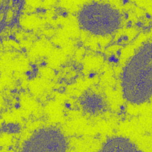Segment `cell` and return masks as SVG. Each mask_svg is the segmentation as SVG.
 Returning a JSON list of instances; mask_svg holds the SVG:
<instances>
[{
	"instance_id": "2",
	"label": "cell",
	"mask_w": 152,
	"mask_h": 152,
	"mask_svg": "<svg viewBox=\"0 0 152 152\" xmlns=\"http://www.w3.org/2000/svg\"><path fill=\"white\" fill-rule=\"evenodd\" d=\"M67 142L61 131L52 127L36 131L26 141L22 152H66Z\"/></svg>"
},
{
	"instance_id": "4",
	"label": "cell",
	"mask_w": 152,
	"mask_h": 152,
	"mask_svg": "<svg viewBox=\"0 0 152 152\" xmlns=\"http://www.w3.org/2000/svg\"><path fill=\"white\" fill-rule=\"evenodd\" d=\"M101 152H141L129 140L115 137L107 140L102 147Z\"/></svg>"
},
{
	"instance_id": "5",
	"label": "cell",
	"mask_w": 152,
	"mask_h": 152,
	"mask_svg": "<svg viewBox=\"0 0 152 152\" xmlns=\"http://www.w3.org/2000/svg\"><path fill=\"white\" fill-rule=\"evenodd\" d=\"M103 106L102 99L97 96L90 97L84 104V108L88 112H98Z\"/></svg>"
},
{
	"instance_id": "3",
	"label": "cell",
	"mask_w": 152,
	"mask_h": 152,
	"mask_svg": "<svg viewBox=\"0 0 152 152\" xmlns=\"http://www.w3.org/2000/svg\"><path fill=\"white\" fill-rule=\"evenodd\" d=\"M92 31L100 35L112 34L120 27L121 14L112 6L106 4L92 6L91 10Z\"/></svg>"
},
{
	"instance_id": "1",
	"label": "cell",
	"mask_w": 152,
	"mask_h": 152,
	"mask_svg": "<svg viewBox=\"0 0 152 152\" xmlns=\"http://www.w3.org/2000/svg\"><path fill=\"white\" fill-rule=\"evenodd\" d=\"M122 87L124 96L131 104H142L152 97V43L141 47L127 63Z\"/></svg>"
}]
</instances>
